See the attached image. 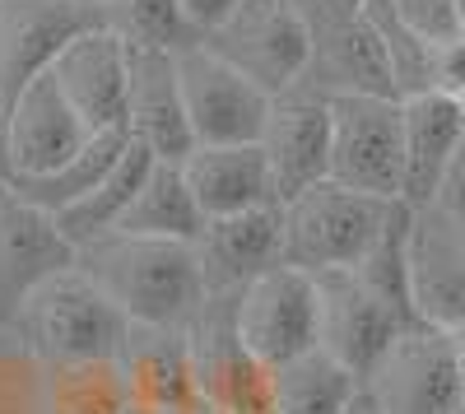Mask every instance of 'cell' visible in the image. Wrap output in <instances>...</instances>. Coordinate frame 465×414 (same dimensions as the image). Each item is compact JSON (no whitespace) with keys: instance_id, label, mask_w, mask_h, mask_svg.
Here are the masks:
<instances>
[{"instance_id":"1","label":"cell","mask_w":465,"mask_h":414,"mask_svg":"<svg viewBox=\"0 0 465 414\" xmlns=\"http://www.w3.org/2000/svg\"><path fill=\"white\" fill-rule=\"evenodd\" d=\"M74 266L126 312V321L191 330L205 308V280L191 242L107 233L74 251Z\"/></svg>"},{"instance_id":"2","label":"cell","mask_w":465,"mask_h":414,"mask_svg":"<svg viewBox=\"0 0 465 414\" xmlns=\"http://www.w3.org/2000/svg\"><path fill=\"white\" fill-rule=\"evenodd\" d=\"M126 326V312L80 266H65L24 298L19 317L10 321V335L47 368L80 359H116Z\"/></svg>"},{"instance_id":"3","label":"cell","mask_w":465,"mask_h":414,"mask_svg":"<svg viewBox=\"0 0 465 414\" xmlns=\"http://www.w3.org/2000/svg\"><path fill=\"white\" fill-rule=\"evenodd\" d=\"M396 201L349 192L340 182H317L307 192L280 201V261L302 275L349 271L377 242Z\"/></svg>"},{"instance_id":"4","label":"cell","mask_w":465,"mask_h":414,"mask_svg":"<svg viewBox=\"0 0 465 414\" xmlns=\"http://www.w3.org/2000/svg\"><path fill=\"white\" fill-rule=\"evenodd\" d=\"M363 387L377 414H465V350L451 330L405 326Z\"/></svg>"},{"instance_id":"5","label":"cell","mask_w":465,"mask_h":414,"mask_svg":"<svg viewBox=\"0 0 465 414\" xmlns=\"http://www.w3.org/2000/svg\"><path fill=\"white\" fill-rule=\"evenodd\" d=\"M326 107H331L326 177L377 201H401V182H405L401 98L349 94V98H331Z\"/></svg>"},{"instance_id":"6","label":"cell","mask_w":465,"mask_h":414,"mask_svg":"<svg viewBox=\"0 0 465 414\" xmlns=\"http://www.w3.org/2000/svg\"><path fill=\"white\" fill-rule=\"evenodd\" d=\"M201 43L238 74H247L261 94L275 98L298 84L312 33L289 0H238L210 33H201Z\"/></svg>"},{"instance_id":"7","label":"cell","mask_w":465,"mask_h":414,"mask_svg":"<svg viewBox=\"0 0 465 414\" xmlns=\"http://www.w3.org/2000/svg\"><path fill=\"white\" fill-rule=\"evenodd\" d=\"M177 84L186 103L191 144H252L265 126L270 94H261L247 74L219 61L201 37L173 52Z\"/></svg>"},{"instance_id":"8","label":"cell","mask_w":465,"mask_h":414,"mask_svg":"<svg viewBox=\"0 0 465 414\" xmlns=\"http://www.w3.org/2000/svg\"><path fill=\"white\" fill-rule=\"evenodd\" d=\"M232 330L252 359L280 368L317 350V284L293 266H270L232 298Z\"/></svg>"},{"instance_id":"9","label":"cell","mask_w":465,"mask_h":414,"mask_svg":"<svg viewBox=\"0 0 465 414\" xmlns=\"http://www.w3.org/2000/svg\"><path fill=\"white\" fill-rule=\"evenodd\" d=\"M317 284V350H326L340 368H349L359 382L377 359L391 350V340L410 326L386 298H377L354 271H322Z\"/></svg>"},{"instance_id":"10","label":"cell","mask_w":465,"mask_h":414,"mask_svg":"<svg viewBox=\"0 0 465 414\" xmlns=\"http://www.w3.org/2000/svg\"><path fill=\"white\" fill-rule=\"evenodd\" d=\"M232 298H205L191 326V368H196V396L228 414H275L270 368L252 359L232 330Z\"/></svg>"},{"instance_id":"11","label":"cell","mask_w":465,"mask_h":414,"mask_svg":"<svg viewBox=\"0 0 465 414\" xmlns=\"http://www.w3.org/2000/svg\"><path fill=\"white\" fill-rule=\"evenodd\" d=\"M405 275L414 321L456 335L465 321V233L438 205H410Z\"/></svg>"},{"instance_id":"12","label":"cell","mask_w":465,"mask_h":414,"mask_svg":"<svg viewBox=\"0 0 465 414\" xmlns=\"http://www.w3.org/2000/svg\"><path fill=\"white\" fill-rule=\"evenodd\" d=\"M89 135L94 131L65 103L52 70H43L37 80L24 84V94L0 117V182L5 177H43V172L61 168Z\"/></svg>"},{"instance_id":"13","label":"cell","mask_w":465,"mask_h":414,"mask_svg":"<svg viewBox=\"0 0 465 414\" xmlns=\"http://www.w3.org/2000/svg\"><path fill=\"white\" fill-rule=\"evenodd\" d=\"M103 24L98 5H74V0H0V117L37 80L70 37Z\"/></svg>"},{"instance_id":"14","label":"cell","mask_w":465,"mask_h":414,"mask_svg":"<svg viewBox=\"0 0 465 414\" xmlns=\"http://www.w3.org/2000/svg\"><path fill=\"white\" fill-rule=\"evenodd\" d=\"M131 43L107 24L84 28L70 37L61 56L52 61V80L61 84L65 103L80 112L89 131L126 126V89H131Z\"/></svg>"},{"instance_id":"15","label":"cell","mask_w":465,"mask_h":414,"mask_svg":"<svg viewBox=\"0 0 465 414\" xmlns=\"http://www.w3.org/2000/svg\"><path fill=\"white\" fill-rule=\"evenodd\" d=\"M265 168H270V186L275 201H289L307 186L326 182V163H331V107L302 89H284L270 98L265 126L256 135Z\"/></svg>"},{"instance_id":"16","label":"cell","mask_w":465,"mask_h":414,"mask_svg":"<svg viewBox=\"0 0 465 414\" xmlns=\"http://www.w3.org/2000/svg\"><path fill=\"white\" fill-rule=\"evenodd\" d=\"M65 266H74V247L61 238L56 219L0 182V330H10L24 298Z\"/></svg>"},{"instance_id":"17","label":"cell","mask_w":465,"mask_h":414,"mask_svg":"<svg viewBox=\"0 0 465 414\" xmlns=\"http://www.w3.org/2000/svg\"><path fill=\"white\" fill-rule=\"evenodd\" d=\"M293 89L312 94L322 103L349 98V94H386V98H396L391 61H386V47H381L377 28L363 15L344 19V24L312 28L307 65H302Z\"/></svg>"},{"instance_id":"18","label":"cell","mask_w":465,"mask_h":414,"mask_svg":"<svg viewBox=\"0 0 465 414\" xmlns=\"http://www.w3.org/2000/svg\"><path fill=\"white\" fill-rule=\"evenodd\" d=\"M191 247H196V261H201L205 298L242 293L270 266H284L280 261V205L205 219V229L196 233Z\"/></svg>"},{"instance_id":"19","label":"cell","mask_w":465,"mask_h":414,"mask_svg":"<svg viewBox=\"0 0 465 414\" xmlns=\"http://www.w3.org/2000/svg\"><path fill=\"white\" fill-rule=\"evenodd\" d=\"M126 135L135 144H144L159 163H182L186 149H191L177 65H173V52H163V47H135L131 52Z\"/></svg>"},{"instance_id":"20","label":"cell","mask_w":465,"mask_h":414,"mask_svg":"<svg viewBox=\"0 0 465 414\" xmlns=\"http://www.w3.org/2000/svg\"><path fill=\"white\" fill-rule=\"evenodd\" d=\"M116 368H122V378H126L131 405L182 409V414H191L201 405L196 368H191V330L131 321L122 354H116Z\"/></svg>"},{"instance_id":"21","label":"cell","mask_w":465,"mask_h":414,"mask_svg":"<svg viewBox=\"0 0 465 414\" xmlns=\"http://www.w3.org/2000/svg\"><path fill=\"white\" fill-rule=\"evenodd\" d=\"M201 219H223L261 205H280L261 144H191L177 163Z\"/></svg>"},{"instance_id":"22","label":"cell","mask_w":465,"mask_h":414,"mask_svg":"<svg viewBox=\"0 0 465 414\" xmlns=\"http://www.w3.org/2000/svg\"><path fill=\"white\" fill-rule=\"evenodd\" d=\"M465 126V107L447 94H410L401 98V135H405V205H429L447 159L456 154V140Z\"/></svg>"},{"instance_id":"23","label":"cell","mask_w":465,"mask_h":414,"mask_svg":"<svg viewBox=\"0 0 465 414\" xmlns=\"http://www.w3.org/2000/svg\"><path fill=\"white\" fill-rule=\"evenodd\" d=\"M149 163H153V154H149L144 144L131 140V144L122 149V159H116L80 201L65 205L61 214H52L56 229H61V238H65L74 251L89 247V242H98V238H107V233L116 229V219H122V210L131 205V196L140 192Z\"/></svg>"},{"instance_id":"24","label":"cell","mask_w":465,"mask_h":414,"mask_svg":"<svg viewBox=\"0 0 465 414\" xmlns=\"http://www.w3.org/2000/svg\"><path fill=\"white\" fill-rule=\"evenodd\" d=\"M205 229V219L191 201L182 168L177 163H159L153 159L140 192L131 196V205L122 210L112 233H131V238H168V242H196V233Z\"/></svg>"},{"instance_id":"25","label":"cell","mask_w":465,"mask_h":414,"mask_svg":"<svg viewBox=\"0 0 465 414\" xmlns=\"http://www.w3.org/2000/svg\"><path fill=\"white\" fill-rule=\"evenodd\" d=\"M131 144V135H126V126H112V131H94L74 154L61 163V168H52V172H43V177H5V186L19 196V201H28L33 210H43V214H61L65 205H74L89 186L122 159V149Z\"/></svg>"},{"instance_id":"26","label":"cell","mask_w":465,"mask_h":414,"mask_svg":"<svg viewBox=\"0 0 465 414\" xmlns=\"http://www.w3.org/2000/svg\"><path fill=\"white\" fill-rule=\"evenodd\" d=\"M270 387H275V414H340L363 382L349 368H340L326 350H307L270 368Z\"/></svg>"},{"instance_id":"27","label":"cell","mask_w":465,"mask_h":414,"mask_svg":"<svg viewBox=\"0 0 465 414\" xmlns=\"http://www.w3.org/2000/svg\"><path fill=\"white\" fill-rule=\"evenodd\" d=\"M131 391L116 359H80L43 368V414H126Z\"/></svg>"},{"instance_id":"28","label":"cell","mask_w":465,"mask_h":414,"mask_svg":"<svg viewBox=\"0 0 465 414\" xmlns=\"http://www.w3.org/2000/svg\"><path fill=\"white\" fill-rule=\"evenodd\" d=\"M103 24L112 33H122L131 47H163L177 52L186 43H196V33L186 28L177 0H103Z\"/></svg>"},{"instance_id":"29","label":"cell","mask_w":465,"mask_h":414,"mask_svg":"<svg viewBox=\"0 0 465 414\" xmlns=\"http://www.w3.org/2000/svg\"><path fill=\"white\" fill-rule=\"evenodd\" d=\"M0 414H43V363L0 330Z\"/></svg>"},{"instance_id":"30","label":"cell","mask_w":465,"mask_h":414,"mask_svg":"<svg viewBox=\"0 0 465 414\" xmlns=\"http://www.w3.org/2000/svg\"><path fill=\"white\" fill-rule=\"evenodd\" d=\"M386 5L396 10V19L419 33L423 43H447L456 37V0H386Z\"/></svg>"},{"instance_id":"31","label":"cell","mask_w":465,"mask_h":414,"mask_svg":"<svg viewBox=\"0 0 465 414\" xmlns=\"http://www.w3.org/2000/svg\"><path fill=\"white\" fill-rule=\"evenodd\" d=\"M429 94H447V98H465V33L433 43L429 52Z\"/></svg>"},{"instance_id":"32","label":"cell","mask_w":465,"mask_h":414,"mask_svg":"<svg viewBox=\"0 0 465 414\" xmlns=\"http://www.w3.org/2000/svg\"><path fill=\"white\" fill-rule=\"evenodd\" d=\"M429 205H438V210L456 223V229L465 233V126H460L456 154L447 159V172H442V182H438V192H433Z\"/></svg>"},{"instance_id":"33","label":"cell","mask_w":465,"mask_h":414,"mask_svg":"<svg viewBox=\"0 0 465 414\" xmlns=\"http://www.w3.org/2000/svg\"><path fill=\"white\" fill-rule=\"evenodd\" d=\"M293 15L307 24V33L312 28H326V24H344V19H354L363 15V0H289Z\"/></svg>"},{"instance_id":"34","label":"cell","mask_w":465,"mask_h":414,"mask_svg":"<svg viewBox=\"0 0 465 414\" xmlns=\"http://www.w3.org/2000/svg\"><path fill=\"white\" fill-rule=\"evenodd\" d=\"M177 5H182V19H186V28L191 33H210L232 5H238V0H177Z\"/></svg>"},{"instance_id":"35","label":"cell","mask_w":465,"mask_h":414,"mask_svg":"<svg viewBox=\"0 0 465 414\" xmlns=\"http://www.w3.org/2000/svg\"><path fill=\"white\" fill-rule=\"evenodd\" d=\"M340 414H377V405H372V396H368V387H359V396L349 400Z\"/></svg>"},{"instance_id":"36","label":"cell","mask_w":465,"mask_h":414,"mask_svg":"<svg viewBox=\"0 0 465 414\" xmlns=\"http://www.w3.org/2000/svg\"><path fill=\"white\" fill-rule=\"evenodd\" d=\"M126 414H182V409H153V405H126Z\"/></svg>"},{"instance_id":"37","label":"cell","mask_w":465,"mask_h":414,"mask_svg":"<svg viewBox=\"0 0 465 414\" xmlns=\"http://www.w3.org/2000/svg\"><path fill=\"white\" fill-rule=\"evenodd\" d=\"M456 28L465 33V0H456Z\"/></svg>"},{"instance_id":"38","label":"cell","mask_w":465,"mask_h":414,"mask_svg":"<svg viewBox=\"0 0 465 414\" xmlns=\"http://www.w3.org/2000/svg\"><path fill=\"white\" fill-rule=\"evenodd\" d=\"M191 414H228V409H214V405H205V400H201V405L191 409Z\"/></svg>"},{"instance_id":"39","label":"cell","mask_w":465,"mask_h":414,"mask_svg":"<svg viewBox=\"0 0 465 414\" xmlns=\"http://www.w3.org/2000/svg\"><path fill=\"white\" fill-rule=\"evenodd\" d=\"M456 340H460V350H465V321H460V330H456Z\"/></svg>"},{"instance_id":"40","label":"cell","mask_w":465,"mask_h":414,"mask_svg":"<svg viewBox=\"0 0 465 414\" xmlns=\"http://www.w3.org/2000/svg\"><path fill=\"white\" fill-rule=\"evenodd\" d=\"M74 5H103V0H74Z\"/></svg>"},{"instance_id":"41","label":"cell","mask_w":465,"mask_h":414,"mask_svg":"<svg viewBox=\"0 0 465 414\" xmlns=\"http://www.w3.org/2000/svg\"><path fill=\"white\" fill-rule=\"evenodd\" d=\"M460 107H465V98H460Z\"/></svg>"}]
</instances>
